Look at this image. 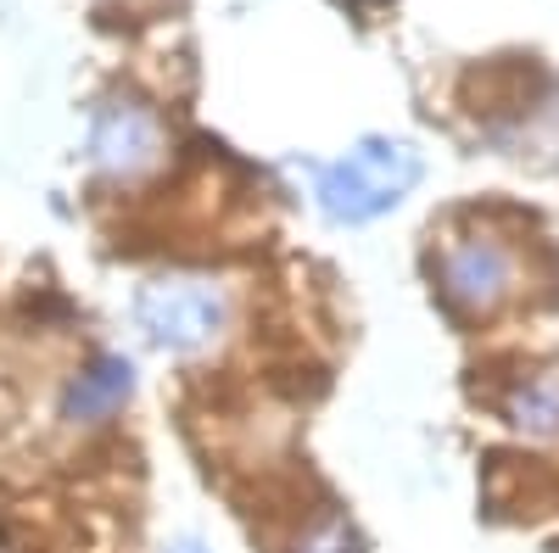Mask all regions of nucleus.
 Returning <instances> with one entry per match:
<instances>
[{"mask_svg": "<svg viewBox=\"0 0 559 553\" xmlns=\"http://www.w3.org/2000/svg\"><path fill=\"white\" fill-rule=\"evenodd\" d=\"M503 413L526 436H559V369H543V375L521 381L503 397Z\"/></svg>", "mask_w": 559, "mask_h": 553, "instance_id": "nucleus-6", "label": "nucleus"}, {"mask_svg": "<svg viewBox=\"0 0 559 553\" xmlns=\"http://www.w3.org/2000/svg\"><path fill=\"white\" fill-rule=\"evenodd\" d=\"M174 553H202V548H197V542H179V548H174Z\"/></svg>", "mask_w": 559, "mask_h": 553, "instance_id": "nucleus-8", "label": "nucleus"}, {"mask_svg": "<svg viewBox=\"0 0 559 553\" xmlns=\"http://www.w3.org/2000/svg\"><path fill=\"white\" fill-rule=\"evenodd\" d=\"M509 286H515V257H509L498 241H459L448 257H442V291L471 308V313H487L509 297Z\"/></svg>", "mask_w": 559, "mask_h": 553, "instance_id": "nucleus-3", "label": "nucleus"}, {"mask_svg": "<svg viewBox=\"0 0 559 553\" xmlns=\"http://www.w3.org/2000/svg\"><path fill=\"white\" fill-rule=\"evenodd\" d=\"M129 386H134L129 358H96V363H90L84 375L68 386L62 413H68V420H102V413H112V408L129 397Z\"/></svg>", "mask_w": 559, "mask_h": 553, "instance_id": "nucleus-5", "label": "nucleus"}, {"mask_svg": "<svg viewBox=\"0 0 559 553\" xmlns=\"http://www.w3.org/2000/svg\"><path fill=\"white\" fill-rule=\"evenodd\" d=\"M90 152H96V163L107 173H140L157 157V123H152V112L134 107V101L102 107L96 134H90Z\"/></svg>", "mask_w": 559, "mask_h": 553, "instance_id": "nucleus-4", "label": "nucleus"}, {"mask_svg": "<svg viewBox=\"0 0 559 553\" xmlns=\"http://www.w3.org/2000/svg\"><path fill=\"white\" fill-rule=\"evenodd\" d=\"M134 313H140V325H146V336L157 347L185 352V347H202L224 330L229 302L213 280H157V286L140 291Z\"/></svg>", "mask_w": 559, "mask_h": 553, "instance_id": "nucleus-2", "label": "nucleus"}, {"mask_svg": "<svg viewBox=\"0 0 559 553\" xmlns=\"http://www.w3.org/2000/svg\"><path fill=\"white\" fill-rule=\"evenodd\" d=\"M419 179V152L408 141H386V134H369L347 157H336L331 168H319V207L336 224H369L392 213Z\"/></svg>", "mask_w": 559, "mask_h": 553, "instance_id": "nucleus-1", "label": "nucleus"}, {"mask_svg": "<svg viewBox=\"0 0 559 553\" xmlns=\"http://www.w3.org/2000/svg\"><path fill=\"white\" fill-rule=\"evenodd\" d=\"M302 553H353V531H347L342 520H331V526H324V531H319Z\"/></svg>", "mask_w": 559, "mask_h": 553, "instance_id": "nucleus-7", "label": "nucleus"}]
</instances>
